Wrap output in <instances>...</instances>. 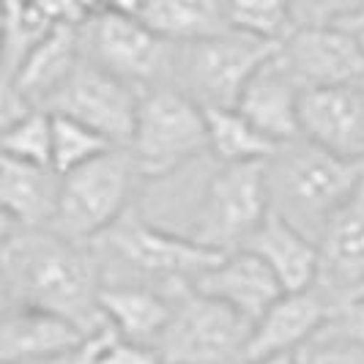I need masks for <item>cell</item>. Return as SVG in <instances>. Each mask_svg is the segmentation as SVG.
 Instances as JSON below:
<instances>
[{"mask_svg":"<svg viewBox=\"0 0 364 364\" xmlns=\"http://www.w3.org/2000/svg\"><path fill=\"white\" fill-rule=\"evenodd\" d=\"M99 364H164V359L156 346H146V343L127 340V337L115 334V328H112L107 343L102 346Z\"/></svg>","mask_w":364,"mask_h":364,"instance_id":"4dcf8cb0","label":"cell"},{"mask_svg":"<svg viewBox=\"0 0 364 364\" xmlns=\"http://www.w3.org/2000/svg\"><path fill=\"white\" fill-rule=\"evenodd\" d=\"M318 288L340 291L364 279V192L328 219L318 238Z\"/></svg>","mask_w":364,"mask_h":364,"instance_id":"ffe728a7","label":"cell"},{"mask_svg":"<svg viewBox=\"0 0 364 364\" xmlns=\"http://www.w3.org/2000/svg\"><path fill=\"white\" fill-rule=\"evenodd\" d=\"M82 58V25H58L31 50L17 74L11 80H3V88L17 91L33 107H44Z\"/></svg>","mask_w":364,"mask_h":364,"instance_id":"d6986e66","label":"cell"},{"mask_svg":"<svg viewBox=\"0 0 364 364\" xmlns=\"http://www.w3.org/2000/svg\"><path fill=\"white\" fill-rule=\"evenodd\" d=\"M299 124L304 140L343 159L364 162V85L307 88Z\"/></svg>","mask_w":364,"mask_h":364,"instance_id":"7c38bea8","label":"cell"},{"mask_svg":"<svg viewBox=\"0 0 364 364\" xmlns=\"http://www.w3.org/2000/svg\"><path fill=\"white\" fill-rule=\"evenodd\" d=\"M3 310L36 307L74 321L82 331H99L105 315V260L96 244H82L41 230H6L0 244Z\"/></svg>","mask_w":364,"mask_h":364,"instance_id":"6da1fadb","label":"cell"},{"mask_svg":"<svg viewBox=\"0 0 364 364\" xmlns=\"http://www.w3.org/2000/svg\"><path fill=\"white\" fill-rule=\"evenodd\" d=\"M343 28H346V31H350V33L356 36V41L364 47V9H362V11H356L350 19H346V22H343Z\"/></svg>","mask_w":364,"mask_h":364,"instance_id":"d6a6232c","label":"cell"},{"mask_svg":"<svg viewBox=\"0 0 364 364\" xmlns=\"http://www.w3.org/2000/svg\"><path fill=\"white\" fill-rule=\"evenodd\" d=\"M102 255L148 279L151 288H170L176 282H195L203 272L217 266L225 252L208 250L186 233H170L151 225L137 205H132L107 233L93 241Z\"/></svg>","mask_w":364,"mask_h":364,"instance_id":"52a82bcc","label":"cell"},{"mask_svg":"<svg viewBox=\"0 0 364 364\" xmlns=\"http://www.w3.org/2000/svg\"><path fill=\"white\" fill-rule=\"evenodd\" d=\"M0 146L6 156L53 167V112L44 107L25 112L14 124L3 127Z\"/></svg>","mask_w":364,"mask_h":364,"instance_id":"4316f807","label":"cell"},{"mask_svg":"<svg viewBox=\"0 0 364 364\" xmlns=\"http://www.w3.org/2000/svg\"><path fill=\"white\" fill-rule=\"evenodd\" d=\"M266 183L274 214L318 241L328 219L364 192V162L296 137L266 159Z\"/></svg>","mask_w":364,"mask_h":364,"instance_id":"7a4b0ae2","label":"cell"},{"mask_svg":"<svg viewBox=\"0 0 364 364\" xmlns=\"http://www.w3.org/2000/svg\"><path fill=\"white\" fill-rule=\"evenodd\" d=\"M99 307L105 315V323L115 328V334L134 343L156 346L170 323L173 299L167 291L151 288V285L105 282V288L99 293Z\"/></svg>","mask_w":364,"mask_h":364,"instance_id":"44dd1931","label":"cell"},{"mask_svg":"<svg viewBox=\"0 0 364 364\" xmlns=\"http://www.w3.org/2000/svg\"><path fill=\"white\" fill-rule=\"evenodd\" d=\"M293 364H364V346L321 331L293 353Z\"/></svg>","mask_w":364,"mask_h":364,"instance_id":"f546056e","label":"cell"},{"mask_svg":"<svg viewBox=\"0 0 364 364\" xmlns=\"http://www.w3.org/2000/svg\"><path fill=\"white\" fill-rule=\"evenodd\" d=\"M173 299L170 323L159 337L164 364H244L252 321L200 293L192 282L164 288Z\"/></svg>","mask_w":364,"mask_h":364,"instance_id":"277c9868","label":"cell"},{"mask_svg":"<svg viewBox=\"0 0 364 364\" xmlns=\"http://www.w3.org/2000/svg\"><path fill=\"white\" fill-rule=\"evenodd\" d=\"M279 44L282 41H266L236 28L178 44L170 85L203 107H236L252 74L279 50Z\"/></svg>","mask_w":364,"mask_h":364,"instance_id":"8992f818","label":"cell"},{"mask_svg":"<svg viewBox=\"0 0 364 364\" xmlns=\"http://www.w3.org/2000/svg\"><path fill=\"white\" fill-rule=\"evenodd\" d=\"M127 148L140 178H167L208 154L205 109L173 85L140 91L134 134Z\"/></svg>","mask_w":364,"mask_h":364,"instance_id":"3957f363","label":"cell"},{"mask_svg":"<svg viewBox=\"0 0 364 364\" xmlns=\"http://www.w3.org/2000/svg\"><path fill=\"white\" fill-rule=\"evenodd\" d=\"M109 326H102L99 331H93L88 334L80 346L69 348L66 353H58L53 359H47V362H38V364H99V353H102V346L107 343Z\"/></svg>","mask_w":364,"mask_h":364,"instance_id":"1f68e13d","label":"cell"},{"mask_svg":"<svg viewBox=\"0 0 364 364\" xmlns=\"http://www.w3.org/2000/svg\"><path fill=\"white\" fill-rule=\"evenodd\" d=\"M112 148L118 146L109 143L102 132H96L77 118L53 112V167L60 176L99 159Z\"/></svg>","mask_w":364,"mask_h":364,"instance_id":"d4e9b609","label":"cell"},{"mask_svg":"<svg viewBox=\"0 0 364 364\" xmlns=\"http://www.w3.org/2000/svg\"><path fill=\"white\" fill-rule=\"evenodd\" d=\"M208 127V154L219 164H247L272 159L279 148L238 107H203Z\"/></svg>","mask_w":364,"mask_h":364,"instance_id":"603a6c76","label":"cell"},{"mask_svg":"<svg viewBox=\"0 0 364 364\" xmlns=\"http://www.w3.org/2000/svg\"><path fill=\"white\" fill-rule=\"evenodd\" d=\"M140 19L173 44H189L230 31L222 0H146Z\"/></svg>","mask_w":364,"mask_h":364,"instance_id":"7402d4cb","label":"cell"},{"mask_svg":"<svg viewBox=\"0 0 364 364\" xmlns=\"http://www.w3.org/2000/svg\"><path fill=\"white\" fill-rule=\"evenodd\" d=\"M328 301V321L323 331L364 346V279L340 291H323Z\"/></svg>","mask_w":364,"mask_h":364,"instance_id":"83f0119b","label":"cell"},{"mask_svg":"<svg viewBox=\"0 0 364 364\" xmlns=\"http://www.w3.org/2000/svg\"><path fill=\"white\" fill-rule=\"evenodd\" d=\"M192 285L205 296H214L222 304L233 307L252 323L285 293L274 272L263 263V257L250 250L228 252Z\"/></svg>","mask_w":364,"mask_h":364,"instance_id":"2e32d148","label":"cell"},{"mask_svg":"<svg viewBox=\"0 0 364 364\" xmlns=\"http://www.w3.org/2000/svg\"><path fill=\"white\" fill-rule=\"evenodd\" d=\"M140 181L129 148L118 146L60 178V200L50 230L91 244L134 205Z\"/></svg>","mask_w":364,"mask_h":364,"instance_id":"5b68a950","label":"cell"},{"mask_svg":"<svg viewBox=\"0 0 364 364\" xmlns=\"http://www.w3.org/2000/svg\"><path fill=\"white\" fill-rule=\"evenodd\" d=\"M137 107H140V91L129 85L127 80L96 66L88 58L80 60V66L69 74V80L44 105V109L77 118L102 132L109 143L124 148L134 134Z\"/></svg>","mask_w":364,"mask_h":364,"instance_id":"30bf717a","label":"cell"},{"mask_svg":"<svg viewBox=\"0 0 364 364\" xmlns=\"http://www.w3.org/2000/svg\"><path fill=\"white\" fill-rule=\"evenodd\" d=\"M326 321L328 301L326 293L318 285H312L307 291L282 293L252 323L250 343H247V362L296 353L315 334L323 331Z\"/></svg>","mask_w":364,"mask_h":364,"instance_id":"4fadbf2b","label":"cell"},{"mask_svg":"<svg viewBox=\"0 0 364 364\" xmlns=\"http://www.w3.org/2000/svg\"><path fill=\"white\" fill-rule=\"evenodd\" d=\"M230 28L241 33L285 41L293 33L291 0H222Z\"/></svg>","mask_w":364,"mask_h":364,"instance_id":"484cf974","label":"cell"},{"mask_svg":"<svg viewBox=\"0 0 364 364\" xmlns=\"http://www.w3.org/2000/svg\"><path fill=\"white\" fill-rule=\"evenodd\" d=\"M307 91L301 80L293 74V69L285 63L282 53H277L252 74L247 88L238 96L236 107L263 129L272 140L279 146L301 137L299 124V107H301V93Z\"/></svg>","mask_w":364,"mask_h":364,"instance_id":"5bb4252c","label":"cell"},{"mask_svg":"<svg viewBox=\"0 0 364 364\" xmlns=\"http://www.w3.org/2000/svg\"><path fill=\"white\" fill-rule=\"evenodd\" d=\"M88 331L74 321L36 307H9L0 323V364H38L80 346Z\"/></svg>","mask_w":364,"mask_h":364,"instance_id":"e0dca14e","label":"cell"},{"mask_svg":"<svg viewBox=\"0 0 364 364\" xmlns=\"http://www.w3.org/2000/svg\"><path fill=\"white\" fill-rule=\"evenodd\" d=\"M244 250L263 257L285 293L307 291L318 282V241L274 211H269Z\"/></svg>","mask_w":364,"mask_h":364,"instance_id":"ac0fdd59","label":"cell"},{"mask_svg":"<svg viewBox=\"0 0 364 364\" xmlns=\"http://www.w3.org/2000/svg\"><path fill=\"white\" fill-rule=\"evenodd\" d=\"M60 173L50 164L0 156V217L6 230L50 228L60 200Z\"/></svg>","mask_w":364,"mask_h":364,"instance_id":"9a60e30c","label":"cell"},{"mask_svg":"<svg viewBox=\"0 0 364 364\" xmlns=\"http://www.w3.org/2000/svg\"><path fill=\"white\" fill-rule=\"evenodd\" d=\"M3 364H17V362H3Z\"/></svg>","mask_w":364,"mask_h":364,"instance_id":"e575fe53","label":"cell"},{"mask_svg":"<svg viewBox=\"0 0 364 364\" xmlns=\"http://www.w3.org/2000/svg\"><path fill=\"white\" fill-rule=\"evenodd\" d=\"M6 41H3V80H11L25 58L50 31H55L53 19L36 0H6L3 14Z\"/></svg>","mask_w":364,"mask_h":364,"instance_id":"cb8c5ba5","label":"cell"},{"mask_svg":"<svg viewBox=\"0 0 364 364\" xmlns=\"http://www.w3.org/2000/svg\"><path fill=\"white\" fill-rule=\"evenodd\" d=\"M364 9V0H291L296 28H334Z\"/></svg>","mask_w":364,"mask_h":364,"instance_id":"f1b7e54d","label":"cell"},{"mask_svg":"<svg viewBox=\"0 0 364 364\" xmlns=\"http://www.w3.org/2000/svg\"><path fill=\"white\" fill-rule=\"evenodd\" d=\"M85 58L137 91L173 82L178 44L154 33L140 17L99 11L82 25Z\"/></svg>","mask_w":364,"mask_h":364,"instance_id":"9c48e42d","label":"cell"},{"mask_svg":"<svg viewBox=\"0 0 364 364\" xmlns=\"http://www.w3.org/2000/svg\"><path fill=\"white\" fill-rule=\"evenodd\" d=\"M272 211L266 162L219 164L208 178L186 236L217 252L244 250Z\"/></svg>","mask_w":364,"mask_h":364,"instance_id":"ba28073f","label":"cell"},{"mask_svg":"<svg viewBox=\"0 0 364 364\" xmlns=\"http://www.w3.org/2000/svg\"><path fill=\"white\" fill-rule=\"evenodd\" d=\"M244 364H293V353H282V356H272V359H257V362Z\"/></svg>","mask_w":364,"mask_h":364,"instance_id":"836d02e7","label":"cell"},{"mask_svg":"<svg viewBox=\"0 0 364 364\" xmlns=\"http://www.w3.org/2000/svg\"><path fill=\"white\" fill-rule=\"evenodd\" d=\"M279 53L304 88L364 85V47L343 25L296 28Z\"/></svg>","mask_w":364,"mask_h":364,"instance_id":"8fae6325","label":"cell"}]
</instances>
